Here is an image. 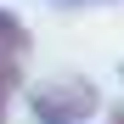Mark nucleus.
<instances>
[{
	"mask_svg": "<svg viewBox=\"0 0 124 124\" xmlns=\"http://www.w3.org/2000/svg\"><path fill=\"white\" fill-rule=\"evenodd\" d=\"M39 113H68V107H90V85H73V90H56V96H34Z\"/></svg>",
	"mask_w": 124,
	"mask_h": 124,
	"instance_id": "f03ea898",
	"label": "nucleus"
},
{
	"mask_svg": "<svg viewBox=\"0 0 124 124\" xmlns=\"http://www.w3.org/2000/svg\"><path fill=\"white\" fill-rule=\"evenodd\" d=\"M113 124H124V107H118V118H113Z\"/></svg>",
	"mask_w": 124,
	"mask_h": 124,
	"instance_id": "7ed1b4c3",
	"label": "nucleus"
},
{
	"mask_svg": "<svg viewBox=\"0 0 124 124\" xmlns=\"http://www.w3.org/2000/svg\"><path fill=\"white\" fill-rule=\"evenodd\" d=\"M23 51H28V34L11 11H0V113H6V96L17 85V68H23Z\"/></svg>",
	"mask_w": 124,
	"mask_h": 124,
	"instance_id": "f257e3e1",
	"label": "nucleus"
}]
</instances>
